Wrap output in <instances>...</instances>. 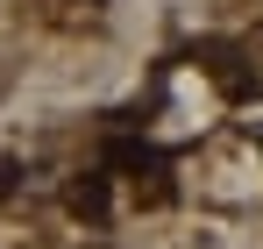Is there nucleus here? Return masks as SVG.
Wrapping results in <instances>:
<instances>
[{
    "mask_svg": "<svg viewBox=\"0 0 263 249\" xmlns=\"http://www.w3.org/2000/svg\"><path fill=\"white\" fill-rule=\"evenodd\" d=\"M0 192H14V164H0Z\"/></svg>",
    "mask_w": 263,
    "mask_h": 249,
    "instance_id": "nucleus-4",
    "label": "nucleus"
},
{
    "mask_svg": "<svg viewBox=\"0 0 263 249\" xmlns=\"http://www.w3.org/2000/svg\"><path fill=\"white\" fill-rule=\"evenodd\" d=\"M64 207L79 214V221H107V207H114V192H107V171H86V178H71V185H64Z\"/></svg>",
    "mask_w": 263,
    "mask_h": 249,
    "instance_id": "nucleus-2",
    "label": "nucleus"
},
{
    "mask_svg": "<svg viewBox=\"0 0 263 249\" xmlns=\"http://www.w3.org/2000/svg\"><path fill=\"white\" fill-rule=\"evenodd\" d=\"M107 164L114 171H128V185H135V200L142 207H171V164L149 150V143H107Z\"/></svg>",
    "mask_w": 263,
    "mask_h": 249,
    "instance_id": "nucleus-1",
    "label": "nucleus"
},
{
    "mask_svg": "<svg viewBox=\"0 0 263 249\" xmlns=\"http://www.w3.org/2000/svg\"><path fill=\"white\" fill-rule=\"evenodd\" d=\"M256 50H263V36H256Z\"/></svg>",
    "mask_w": 263,
    "mask_h": 249,
    "instance_id": "nucleus-5",
    "label": "nucleus"
},
{
    "mask_svg": "<svg viewBox=\"0 0 263 249\" xmlns=\"http://www.w3.org/2000/svg\"><path fill=\"white\" fill-rule=\"evenodd\" d=\"M199 57H206V72L220 79V93H228V100H242V93L256 85V72H242V50H228V43H206Z\"/></svg>",
    "mask_w": 263,
    "mask_h": 249,
    "instance_id": "nucleus-3",
    "label": "nucleus"
}]
</instances>
